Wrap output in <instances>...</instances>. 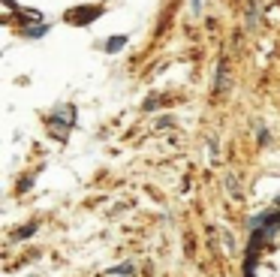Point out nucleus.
Returning a JSON list of instances; mask_svg holds the SVG:
<instances>
[{
	"mask_svg": "<svg viewBox=\"0 0 280 277\" xmlns=\"http://www.w3.org/2000/svg\"><path fill=\"white\" fill-rule=\"evenodd\" d=\"M124 42H127L124 37H112V40L106 42V48H112V51H115V48H120V45H124Z\"/></svg>",
	"mask_w": 280,
	"mask_h": 277,
	"instance_id": "obj_5",
	"label": "nucleus"
},
{
	"mask_svg": "<svg viewBox=\"0 0 280 277\" xmlns=\"http://www.w3.org/2000/svg\"><path fill=\"white\" fill-rule=\"evenodd\" d=\"M24 33H27V37H33V40H37V37H42V33H45V24H30Z\"/></svg>",
	"mask_w": 280,
	"mask_h": 277,
	"instance_id": "obj_4",
	"label": "nucleus"
},
{
	"mask_svg": "<svg viewBox=\"0 0 280 277\" xmlns=\"http://www.w3.org/2000/svg\"><path fill=\"white\" fill-rule=\"evenodd\" d=\"M226 187H229V193L238 199L241 196V187H238V178H235V172H229V175H226Z\"/></svg>",
	"mask_w": 280,
	"mask_h": 277,
	"instance_id": "obj_3",
	"label": "nucleus"
},
{
	"mask_svg": "<svg viewBox=\"0 0 280 277\" xmlns=\"http://www.w3.org/2000/svg\"><path fill=\"white\" fill-rule=\"evenodd\" d=\"M109 274H133V265H118V268H112Z\"/></svg>",
	"mask_w": 280,
	"mask_h": 277,
	"instance_id": "obj_6",
	"label": "nucleus"
},
{
	"mask_svg": "<svg viewBox=\"0 0 280 277\" xmlns=\"http://www.w3.org/2000/svg\"><path fill=\"white\" fill-rule=\"evenodd\" d=\"M190 6H193V12L199 15V12H202V0H190Z\"/></svg>",
	"mask_w": 280,
	"mask_h": 277,
	"instance_id": "obj_7",
	"label": "nucleus"
},
{
	"mask_svg": "<svg viewBox=\"0 0 280 277\" xmlns=\"http://www.w3.org/2000/svg\"><path fill=\"white\" fill-rule=\"evenodd\" d=\"M214 91H217V94H226V91H229V66H226V60H220V63H217Z\"/></svg>",
	"mask_w": 280,
	"mask_h": 277,
	"instance_id": "obj_1",
	"label": "nucleus"
},
{
	"mask_svg": "<svg viewBox=\"0 0 280 277\" xmlns=\"http://www.w3.org/2000/svg\"><path fill=\"white\" fill-rule=\"evenodd\" d=\"M48 127H51V133H55L58 138H66V124L58 118V115H51V120H48Z\"/></svg>",
	"mask_w": 280,
	"mask_h": 277,
	"instance_id": "obj_2",
	"label": "nucleus"
}]
</instances>
